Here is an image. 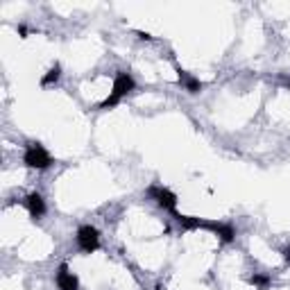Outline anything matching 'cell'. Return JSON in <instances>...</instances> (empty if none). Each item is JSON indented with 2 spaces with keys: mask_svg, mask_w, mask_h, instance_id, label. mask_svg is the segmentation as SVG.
Returning a JSON list of instances; mask_svg holds the SVG:
<instances>
[{
  "mask_svg": "<svg viewBox=\"0 0 290 290\" xmlns=\"http://www.w3.org/2000/svg\"><path fill=\"white\" fill-rule=\"evenodd\" d=\"M134 89H136L134 77L129 75V72H125V70H118V72H116V77H114V89H111V95L104 100V102H100V109H114L116 104H118L127 93H132Z\"/></svg>",
  "mask_w": 290,
  "mask_h": 290,
  "instance_id": "6da1fadb",
  "label": "cell"
},
{
  "mask_svg": "<svg viewBox=\"0 0 290 290\" xmlns=\"http://www.w3.org/2000/svg\"><path fill=\"white\" fill-rule=\"evenodd\" d=\"M23 161H25L27 168H34V170H46L50 168L52 157L41 143H30L25 148V154H23Z\"/></svg>",
  "mask_w": 290,
  "mask_h": 290,
  "instance_id": "7a4b0ae2",
  "label": "cell"
},
{
  "mask_svg": "<svg viewBox=\"0 0 290 290\" xmlns=\"http://www.w3.org/2000/svg\"><path fill=\"white\" fill-rule=\"evenodd\" d=\"M77 247L84 254H91L100 247V231L91 225H84L77 229Z\"/></svg>",
  "mask_w": 290,
  "mask_h": 290,
  "instance_id": "3957f363",
  "label": "cell"
},
{
  "mask_svg": "<svg viewBox=\"0 0 290 290\" xmlns=\"http://www.w3.org/2000/svg\"><path fill=\"white\" fill-rule=\"evenodd\" d=\"M148 193L157 200V204L161 206V209H166V211H170L172 215H177V195L172 191H168V188H163V186H152Z\"/></svg>",
  "mask_w": 290,
  "mask_h": 290,
  "instance_id": "277c9868",
  "label": "cell"
},
{
  "mask_svg": "<svg viewBox=\"0 0 290 290\" xmlns=\"http://www.w3.org/2000/svg\"><path fill=\"white\" fill-rule=\"evenodd\" d=\"M57 288L59 290H80V281L77 277L68 270V265L61 263L57 270Z\"/></svg>",
  "mask_w": 290,
  "mask_h": 290,
  "instance_id": "5b68a950",
  "label": "cell"
},
{
  "mask_svg": "<svg viewBox=\"0 0 290 290\" xmlns=\"http://www.w3.org/2000/svg\"><path fill=\"white\" fill-rule=\"evenodd\" d=\"M202 229L213 231V234L222 240V243H231V240H234V236H236L234 227H231V225H222V222H209V220H204Z\"/></svg>",
  "mask_w": 290,
  "mask_h": 290,
  "instance_id": "8992f818",
  "label": "cell"
},
{
  "mask_svg": "<svg viewBox=\"0 0 290 290\" xmlns=\"http://www.w3.org/2000/svg\"><path fill=\"white\" fill-rule=\"evenodd\" d=\"M25 204H27V211H30L32 218H41L46 213V202H43V197L39 195V193H30V195L25 197Z\"/></svg>",
  "mask_w": 290,
  "mask_h": 290,
  "instance_id": "52a82bcc",
  "label": "cell"
},
{
  "mask_svg": "<svg viewBox=\"0 0 290 290\" xmlns=\"http://www.w3.org/2000/svg\"><path fill=\"white\" fill-rule=\"evenodd\" d=\"M177 72H179V75H177V80H179V84L186 86V91H188V93H197V91L202 89V82H200V80H195V77H193V75H188L186 70L177 68Z\"/></svg>",
  "mask_w": 290,
  "mask_h": 290,
  "instance_id": "ba28073f",
  "label": "cell"
},
{
  "mask_svg": "<svg viewBox=\"0 0 290 290\" xmlns=\"http://www.w3.org/2000/svg\"><path fill=\"white\" fill-rule=\"evenodd\" d=\"M59 75H61V66H59V64H55L50 70H48V75H43V77H41V84H43V86L55 84V82L59 80Z\"/></svg>",
  "mask_w": 290,
  "mask_h": 290,
  "instance_id": "9c48e42d",
  "label": "cell"
},
{
  "mask_svg": "<svg viewBox=\"0 0 290 290\" xmlns=\"http://www.w3.org/2000/svg\"><path fill=\"white\" fill-rule=\"evenodd\" d=\"M247 281L252 283V286L261 288V290H268L270 288V277H265V274H254V277H249Z\"/></svg>",
  "mask_w": 290,
  "mask_h": 290,
  "instance_id": "30bf717a",
  "label": "cell"
},
{
  "mask_svg": "<svg viewBox=\"0 0 290 290\" xmlns=\"http://www.w3.org/2000/svg\"><path fill=\"white\" fill-rule=\"evenodd\" d=\"M18 34L25 37V34H27V27H25V25H21V27H18Z\"/></svg>",
  "mask_w": 290,
  "mask_h": 290,
  "instance_id": "8fae6325",
  "label": "cell"
},
{
  "mask_svg": "<svg viewBox=\"0 0 290 290\" xmlns=\"http://www.w3.org/2000/svg\"><path fill=\"white\" fill-rule=\"evenodd\" d=\"M283 259H286L288 263H290V247H286V249H283Z\"/></svg>",
  "mask_w": 290,
  "mask_h": 290,
  "instance_id": "7c38bea8",
  "label": "cell"
},
{
  "mask_svg": "<svg viewBox=\"0 0 290 290\" xmlns=\"http://www.w3.org/2000/svg\"><path fill=\"white\" fill-rule=\"evenodd\" d=\"M138 37H141V39H145V41H150V39H152V37L148 34V32H138Z\"/></svg>",
  "mask_w": 290,
  "mask_h": 290,
  "instance_id": "4fadbf2b",
  "label": "cell"
}]
</instances>
